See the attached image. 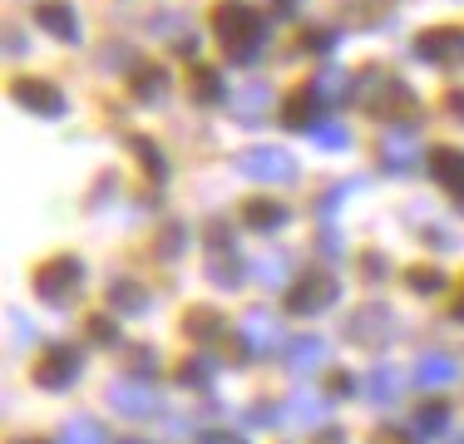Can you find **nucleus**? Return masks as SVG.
<instances>
[{
	"label": "nucleus",
	"mask_w": 464,
	"mask_h": 444,
	"mask_svg": "<svg viewBox=\"0 0 464 444\" xmlns=\"http://www.w3.org/2000/svg\"><path fill=\"white\" fill-rule=\"evenodd\" d=\"M213 35L223 40L227 60L232 64H247L262 54V15L247 5V0H223V5L213 10Z\"/></svg>",
	"instance_id": "nucleus-1"
},
{
	"label": "nucleus",
	"mask_w": 464,
	"mask_h": 444,
	"mask_svg": "<svg viewBox=\"0 0 464 444\" xmlns=\"http://www.w3.org/2000/svg\"><path fill=\"white\" fill-rule=\"evenodd\" d=\"M351 89H356V99L371 109V114H405V109L415 104L411 89H405L401 80H391L385 70H366V74H361V80L351 84Z\"/></svg>",
	"instance_id": "nucleus-2"
},
{
	"label": "nucleus",
	"mask_w": 464,
	"mask_h": 444,
	"mask_svg": "<svg viewBox=\"0 0 464 444\" xmlns=\"http://www.w3.org/2000/svg\"><path fill=\"white\" fill-rule=\"evenodd\" d=\"M80 286H84V266L74 262V257H54L40 266V282H35V292L45 296L50 306H74V296H80Z\"/></svg>",
	"instance_id": "nucleus-3"
},
{
	"label": "nucleus",
	"mask_w": 464,
	"mask_h": 444,
	"mask_svg": "<svg viewBox=\"0 0 464 444\" xmlns=\"http://www.w3.org/2000/svg\"><path fill=\"white\" fill-rule=\"evenodd\" d=\"M336 296H341V282L331 272H312V276H302V282L286 292V311L292 316H322L326 306H336Z\"/></svg>",
	"instance_id": "nucleus-4"
},
{
	"label": "nucleus",
	"mask_w": 464,
	"mask_h": 444,
	"mask_svg": "<svg viewBox=\"0 0 464 444\" xmlns=\"http://www.w3.org/2000/svg\"><path fill=\"white\" fill-rule=\"evenodd\" d=\"M242 173H247L252 183H292V178H296V163L286 159L282 149H267V143H262V149H247V153H242Z\"/></svg>",
	"instance_id": "nucleus-5"
},
{
	"label": "nucleus",
	"mask_w": 464,
	"mask_h": 444,
	"mask_svg": "<svg viewBox=\"0 0 464 444\" xmlns=\"http://www.w3.org/2000/svg\"><path fill=\"white\" fill-rule=\"evenodd\" d=\"M346 336L356 341V346H385V341L395 336V316H391V306H361L356 316L346 321Z\"/></svg>",
	"instance_id": "nucleus-6"
},
{
	"label": "nucleus",
	"mask_w": 464,
	"mask_h": 444,
	"mask_svg": "<svg viewBox=\"0 0 464 444\" xmlns=\"http://www.w3.org/2000/svg\"><path fill=\"white\" fill-rule=\"evenodd\" d=\"M80 371H84V355L80 351H74V346H54L45 361L35 365V381L45 385V391H64V385L80 381Z\"/></svg>",
	"instance_id": "nucleus-7"
},
{
	"label": "nucleus",
	"mask_w": 464,
	"mask_h": 444,
	"mask_svg": "<svg viewBox=\"0 0 464 444\" xmlns=\"http://www.w3.org/2000/svg\"><path fill=\"white\" fill-rule=\"evenodd\" d=\"M10 99H15L20 109H30V114H40V119L64 114V94H60V84H50V80H15Z\"/></svg>",
	"instance_id": "nucleus-8"
},
{
	"label": "nucleus",
	"mask_w": 464,
	"mask_h": 444,
	"mask_svg": "<svg viewBox=\"0 0 464 444\" xmlns=\"http://www.w3.org/2000/svg\"><path fill=\"white\" fill-rule=\"evenodd\" d=\"M277 346H286V341H282V321L272 316V311H247V316H242V351H247V355H267Z\"/></svg>",
	"instance_id": "nucleus-9"
},
{
	"label": "nucleus",
	"mask_w": 464,
	"mask_h": 444,
	"mask_svg": "<svg viewBox=\"0 0 464 444\" xmlns=\"http://www.w3.org/2000/svg\"><path fill=\"white\" fill-rule=\"evenodd\" d=\"M385 173H415L420 169V129H391L381 143Z\"/></svg>",
	"instance_id": "nucleus-10"
},
{
	"label": "nucleus",
	"mask_w": 464,
	"mask_h": 444,
	"mask_svg": "<svg viewBox=\"0 0 464 444\" xmlns=\"http://www.w3.org/2000/svg\"><path fill=\"white\" fill-rule=\"evenodd\" d=\"M109 405H114L124 420H143V415L159 410V400H153V391H149V385H139V381H114V385H109Z\"/></svg>",
	"instance_id": "nucleus-11"
},
{
	"label": "nucleus",
	"mask_w": 464,
	"mask_h": 444,
	"mask_svg": "<svg viewBox=\"0 0 464 444\" xmlns=\"http://www.w3.org/2000/svg\"><path fill=\"white\" fill-rule=\"evenodd\" d=\"M415 54L430 64H459L464 60V30H430V35H420Z\"/></svg>",
	"instance_id": "nucleus-12"
},
{
	"label": "nucleus",
	"mask_w": 464,
	"mask_h": 444,
	"mask_svg": "<svg viewBox=\"0 0 464 444\" xmlns=\"http://www.w3.org/2000/svg\"><path fill=\"white\" fill-rule=\"evenodd\" d=\"M35 20L50 30L54 40H70V44L80 40V15H74L70 0H40V5H35Z\"/></svg>",
	"instance_id": "nucleus-13"
},
{
	"label": "nucleus",
	"mask_w": 464,
	"mask_h": 444,
	"mask_svg": "<svg viewBox=\"0 0 464 444\" xmlns=\"http://www.w3.org/2000/svg\"><path fill=\"white\" fill-rule=\"evenodd\" d=\"M415 385H425V391H440V385H455L459 381V361L455 355H440V351H430V355H420L415 361Z\"/></svg>",
	"instance_id": "nucleus-14"
},
{
	"label": "nucleus",
	"mask_w": 464,
	"mask_h": 444,
	"mask_svg": "<svg viewBox=\"0 0 464 444\" xmlns=\"http://www.w3.org/2000/svg\"><path fill=\"white\" fill-rule=\"evenodd\" d=\"M232 109H237V124H262L267 109H272V89L262 80H247L237 94H232Z\"/></svg>",
	"instance_id": "nucleus-15"
},
{
	"label": "nucleus",
	"mask_w": 464,
	"mask_h": 444,
	"mask_svg": "<svg viewBox=\"0 0 464 444\" xmlns=\"http://www.w3.org/2000/svg\"><path fill=\"white\" fill-rule=\"evenodd\" d=\"M322 104H326V99L316 94L312 84H306L302 94H292V99H286L282 124H286V129H306V133H312V129H316V119H322Z\"/></svg>",
	"instance_id": "nucleus-16"
},
{
	"label": "nucleus",
	"mask_w": 464,
	"mask_h": 444,
	"mask_svg": "<svg viewBox=\"0 0 464 444\" xmlns=\"http://www.w3.org/2000/svg\"><path fill=\"white\" fill-rule=\"evenodd\" d=\"M282 351H286V355H282V361H286V371H296V375L316 371V365L326 361V341H322V336H292Z\"/></svg>",
	"instance_id": "nucleus-17"
},
{
	"label": "nucleus",
	"mask_w": 464,
	"mask_h": 444,
	"mask_svg": "<svg viewBox=\"0 0 464 444\" xmlns=\"http://www.w3.org/2000/svg\"><path fill=\"white\" fill-rule=\"evenodd\" d=\"M252 266L232 252V242H213V262H208V276H213L218 286H237L242 276H247Z\"/></svg>",
	"instance_id": "nucleus-18"
},
{
	"label": "nucleus",
	"mask_w": 464,
	"mask_h": 444,
	"mask_svg": "<svg viewBox=\"0 0 464 444\" xmlns=\"http://www.w3.org/2000/svg\"><path fill=\"white\" fill-rule=\"evenodd\" d=\"M401 385H405V375L395 371V365H375V371L366 375V381H361V391H366L371 405H395Z\"/></svg>",
	"instance_id": "nucleus-19"
},
{
	"label": "nucleus",
	"mask_w": 464,
	"mask_h": 444,
	"mask_svg": "<svg viewBox=\"0 0 464 444\" xmlns=\"http://www.w3.org/2000/svg\"><path fill=\"white\" fill-rule=\"evenodd\" d=\"M242 222H247L252 232H277L286 222V203H277V198H247Z\"/></svg>",
	"instance_id": "nucleus-20"
},
{
	"label": "nucleus",
	"mask_w": 464,
	"mask_h": 444,
	"mask_svg": "<svg viewBox=\"0 0 464 444\" xmlns=\"http://www.w3.org/2000/svg\"><path fill=\"white\" fill-rule=\"evenodd\" d=\"M430 169H435L440 188H450L455 198H464V153H455V149H440V153H430Z\"/></svg>",
	"instance_id": "nucleus-21"
},
{
	"label": "nucleus",
	"mask_w": 464,
	"mask_h": 444,
	"mask_svg": "<svg viewBox=\"0 0 464 444\" xmlns=\"http://www.w3.org/2000/svg\"><path fill=\"white\" fill-rule=\"evenodd\" d=\"M411 430H415V439H440L450 430V410H445V400H430V405H420L415 415H411Z\"/></svg>",
	"instance_id": "nucleus-22"
},
{
	"label": "nucleus",
	"mask_w": 464,
	"mask_h": 444,
	"mask_svg": "<svg viewBox=\"0 0 464 444\" xmlns=\"http://www.w3.org/2000/svg\"><path fill=\"white\" fill-rule=\"evenodd\" d=\"M282 420H286V425H306V430H312V425H322V420H326V400L322 395H292L282 405Z\"/></svg>",
	"instance_id": "nucleus-23"
},
{
	"label": "nucleus",
	"mask_w": 464,
	"mask_h": 444,
	"mask_svg": "<svg viewBox=\"0 0 464 444\" xmlns=\"http://www.w3.org/2000/svg\"><path fill=\"white\" fill-rule=\"evenodd\" d=\"M286 272H292V252H267V257L252 262V276H257L262 286H282Z\"/></svg>",
	"instance_id": "nucleus-24"
},
{
	"label": "nucleus",
	"mask_w": 464,
	"mask_h": 444,
	"mask_svg": "<svg viewBox=\"0 0 464 444\" xmlns=\"http://www.w3.org/2000/svg\"><path fill=\"white\" fill-rule=\"evenodd\" d=\"M129 89H134V99H143V104H159V99L169 94V74H163V70H153V64H143V70H139V80L129 84Z\"/></svg>",
	"instance_id": "nucleus-25"
},
{
	"label": "nucleus",
	"mask_w": 464,
	"mask_h": 444,
	"mask_svg": "<svg viewBox=\"0 0 464 444\" xmlns=\"http://www.w3.org/2000/svg\"><path fill=\"white\" fill-rule=\"evenodd\" d=\"M60 444H109V435H104V425H99V420L74 415L70 425H64V439Z\"/></svg>",
	"instance_id": "nucleus-26"
},
{
	"label": "nucleus",
	"mask_w": 464,
	"mask_h": 444,
	"mask_svg": "<svg viewBox=\"0 0 464 444\" xmlns=\"http://www.w3.org/2000/svg\"><path fill=\"white\" fill-rule=\"evenodd\" d=\"M213 375H218V361L213 355H193V361H183V371H179V385H213Z\"/></svg>",
	"instance_id": "nucleus-27"
},
{
	"label": "nucleus",
	"mask_w": 464,
	"mask_h": 444,
	"mask_svg": "<svg viewBox=\"0 0 464 444\" xmlns=\"http://www.w3.org/2000/svg\"><path fill=\"white\" fill-rule=\"evenodd\" d=\"M109 302H114L119 311H143L149 306V292H143L139 282H114L109 286Z\"/></svg>",
	"instance_id": "nucleus-28"
},
{
	"label": "nucleus",
	"mask_w": 464,
	"mask_h": 444,
	"mask_svg": "<svg viewBox=\"0 0 464 444\" xmlns=\"http://www.w3.org/2000/svg\"><path fill=\"white\" fill-rule=\"evenodd\" d=\"M218 331H223V321H218V311H208V306L188 311V336H193V341H213Z\"/></svg>",
	"instance_id": "nucleus-29"
},
{
	"label": "nucleus",
	"mask_w": 464,
	"mask_h": 444,
	"mask_svg": "<svg viewBox=\"0 0 464 444\" xmlns=\"http://www.w3.org/2000/svg\"><path fill=\"white\" fill-rule=\"evenodd\" d=\"M312 89L326 99V104H336V99H346L351 84H346V74H341V70H326V74H316V80H312Z\"/></svg>",
	"instance_id": "nucleus-30"
},
{
	"label": "nucleus",
	"mask_w": 464,
	"mask_h": 444,
	"mask_svg": "<svg viewBox=\"0 0 464 444\" xmlns=\"http://www.w3.org/2000/svg\"><path fill=\"white\" fill-rule=\"evenodd\" d=\"M193 99H198V104H213V99H223V74H218V70H203V74H198V84H193Z\"/></svg>",
	"instance_id": "nucleus-31"
},
{
	"label": "nucleus",
	"mask_w": 464,
	"mask_h": 444,
	"mask_svg": "<svg viewBox=\"0 0 464 444\" xmlns=\"http://www.w3.org/2000/svg\"><path fill=\"white\" fill-rule=\"evenodd\" d=\"M312 139L322 143V149H346V143H351V129H346V124H316Z\"/></svg>",
	"instance_id": "nucleus-32"
},
{
	"label": "nucleus",
	"mask_w": 464,
	"mask_h": 444,
	"mask_svg": "<svg viewBox=\"0 0 464 444\" xmlns=\"http://www.w3.org/2000/svg\"><path fill=\"white\" fill-rule=\"evenodd\" d=\"M272 420H282V405H252V410H242V425H272Z\"/></svg>",
	"instance_id": "nucleus-33"
},
{
	"label": "nucleus",
	"mask_w": 464,
	"mask_h": 444,
	"mask_svg": "<svg viewBox=\"0 0 464 444\" xmlns=\"http://www.w3.org/2000/svg\"><path fill=\"white\" fill-rule=\"evenodd\" d=\"M411 286H415V292H440V286H445V276L430 272V266H420V272H411Z\"/></svg>",
	"instance_id": "nucleus-34"
},
{
	"label": "nucleus",
	"mask_w": 464,
	"mask_h": 444,
	"mask_svg": "<svg viewBox=\"0 0 464 444\" xmlns=\"http://www.w3.org/2000/svg\"><path fill=\"white\" fill-rule=\"evenodd\" d=\"M351 188H356V183H341V188H331V193H322V203H316V213H322V217H331V213L341 208V198L351 193Z\"/></svg>",
	"instance_id": "nucleus-35"
},
{
	"label": "nucleus",
	"mask_w": 464,
	"mask_h": 444,
	"mask_svg": "<svg viewBox=\"0 0 464 444\" xmlns=\"http://www.w3.org/2000/svg\"><path fill=\"white\" fill-rule=\"evenodd\" d=\"M114 336H119V331H114V321H109V316H94V321H90V341H99V346H109Z\"/></svg>",
	"instance_id": "nucleus-36"
},
{
	"label": "nucleus",
	"mask_w": 464,
	"mask_h": 444,
	"mask_svg": "<svg viewBox=\"0 0 464 444\" xmlns=\"http://www.w3.org/2000/svg\"><path fill=\"white\" fill-rule=\"evenodd\" d=\"M10 336H15V346H30V341H35V331H30V321L20 316V311H10Z\"/></svg>",
	"instance_id": "nucleus-37"
},
{
	"label": "nucleus",
	"mask_w": 464,
	"mask_h": 444,
	"mask_svg": "<svg viewBox=\"0 0 464 444\" xmlns=\"http://www.w3.org/2000/svg\"><path fill=\"white\" fill-rule=\"evenodd\" d=\"M306 50H312V54H331V50H336V35H331V30H312V35H306Z\"/></svg>",
	"instance_id": "nucleus-38"
},
{
	"label": "nucleus",
	"mask_w": 464,
	"mask_h": 444,
	"mask_svg": "<svg viewBox=\"0 0 464 444\" xmlns=\"http://www.w3.org/2000/svg\"><path fill=\"white\" fill-rule=\"evenodd\" d=\"M198 444H252V439L247 435H227V430H203Z\"/></svg>",
	"instance_id": "nucleus-39"
},
{
	"label": "nucleus",
	"mask_w": 464,
	"mask_h": 444,
	"mask_svg": "<svg viewBox=\"0 0 464 444\" xmlns=\"http://www.w3.org/2000/svg\"><path fill=\"white\" fill-rule=\"evenodd\" d=\"M134 149L143 153V163H149V173H153V178H159V173H163V159H159V149H153V143H149V139H134Z\"/></svg>",
	"instance_id": "nucleus-40"
},
{
	"label": "nucleus",
	"mask_w": 464,
	"mask_h": 444,
	"mask_svg": "<svg viewBox=\"0 0 464 444\" xmlns=\"http://www.w3.org/2000/svg\"><path fill=\"white\" fill-rule=\"evenodd\" d=\"M159 252H163V257H179V252H183V232H179V227L163 232V247H159Z\"/></svg>",
	"instance_id": "nucleus-41"
},
{
	"label": "nucleus",
	"mask_w": 464,
	"mask_h": 444,
	"mask_svg": "<svg viewBox=\"0 0 464 444\" xmlns=\"http://www.w3.org/2000/svg\"><path fill=\"white\" fill-rule=\"evenodd\" d=\"M425 242H430V247H445V252H450V247H455L459 237H455V232H450V227H435V232H430V237H425Z\"/></svg>",
	"instance_id": "nucleus-42"
},
{
	"label": "nucleus",
	"mask_w": 464,
	"mask_h": 444,
	"mask_svg": "<svg viewBox=\"0 0 464 444\" xmlns=\"http://www.w3.org/2000/svg\"><path fill=\"white\" fill-rule=\"evenodd\" d=\"M5 54H25V35L20 30H5Z\"/></svg>",
	"instance_id": "nucleus-43"
},
{
	"label": "nucleus",
	"mask_w": 464,
	"mask_h": 444,
	"mask_svg": "<svg viewBox=\"0 0 464 444\" xmlns=\"http://www.w3.org/2000/svg\"><path fill=\"white\" fill-rule=\"evenodd\" d=\"M331 391H336V395H351V391H356V381H351V375H331Z\"/></svg>",
	"instance_id": "nucleus-44"
},
{
	"label": "nucleus",
	"mask_w": 464,
	"mask_h": 444,
	"mask_svg": "<svg viewBox=\"0 0 464 444\" xmlns=\"http://www.w3.org/2000/svg\"><path fill=\"white\" fill-rule=\"evenodd\" d=\"M375 444H415V439H405L401 430H381V435H375Z\"/></svg>",
	"instance_id": "nucleus-45"
},
{
	"label": "nucleus",
	"mask_w": 464,
	"mask_h": 444,
	"mask_svg": "<svg viewBox=\"0 0 464 444\" xmlns=\"http://www.w3.org/2000/svg\"><path fill=\"white\" fill-rule=\"evenodd\" d=\"M445 109H450V114H459V119H464V89H455V94L445 99Z\"/></svg>",
	"instance_id": "nucleus-46"
},
{
	"label": "nucleus",
	"mask_w": 464,
	"mask_h": 444,
	"mask_svg": "<svg viewBox=\"0 0 464 444\" xmlns=\"http://www.w3.org/2000/svg\"><path fill=\"white\" fill-rule=\"evenodd\" d=\"M322 252H326V257H336V252H341V237H336V232H326V237H322Z\"/></svg>",
	"instance_id": "nucleus-47"
},
{
	"label": "nucleus",
	"mask_w": 464,
	"mask_h": 444,
	"mask_svg": "<svg viewBox=\"0 0 464 444\" xmlns=\"http://www.w3.org/2000/svg\"><path fill=\"white\" fill-rule=\"evenodd\" d=\"M134 365H139L143 375H149V371H153V351H134Z\"/></svg>",
	"instance_id": "nucleus-48"
},
{
	"label": "nucleus",
	"mask_w": 464,
	"mask_h": 444,
	"mask_svg": "<svg viewBox=\"0 0 464 444\" xmlns=\"http://www.w3.org/2000/svg\"><path fill=\"white\" fill-rule=\"evenodd\" d=\"M296 5H302V0H272V10H277V15H296Z\"/></svg>",
	"instance_id": "nucleus-49"
},
{
	"label": "nucleus",
	"mask_w": 464,
	"mask_h": 444,
	"mask_svg": "<svg viewBox=\"0 0 464 444\" xmlns=\"http://www.w3.org/2000/svg\"><path fill=\"white\" fill-rule=\"evenodd\" d=\"M316 444H346V439H341V430H322V435H316Z\"/></svg>",
	"instance_id": "nucleus-50"
},
{
	"label": "nucleus",
	"mask_w": 464,
	"mask_h": 444,
	"mask_svg": "<svg viewBox=\"0 0 464 444\" xmlns=\"http://www.w3.org/2000/svg\"><path fill=\"white\" fill-rule=\"evenodd\" d=\"M450 311H455V316H459V321H464V292H459V296H455V306H450Z\"/></svg>",
	"instance_id": "nucleus-51"
},
{
	"label": "nucleus",
	"mask_w": 464,
	"mask_h": 444,
	"mask_svg": "<svg viewBox=\"0 0 464 444\" xmlns=\"http://www.w3.org/2000/svg\"><path fill=\"white\" fill-rule=\"evenodd\" d=\"M20 444H50V439H20Z\"/></svg>",
	"instance_id": "nucleus-52"
},
{
	"label": "nucleus",
	"mask_w": 464,
	"mask_h": 444,
	"mask_svg": "<svg viewBox=\"0 0 464 444\" xmlns=\"http://www.w3.org/2000/svg\"><path fill=\"white\" fill-rule=\"evenodd\" d=\"M450 444H464V435H455V439H450Z\"/></svg>",
	"instance_id": "nucleus-53"
},
{
	"label": "nucleus",
	"mask_w": 464,
	"mask_h": 444,
	"mask_svg": "<svg viewBox=\"0 0 464 444\" xmlns=\"http://www.w3.org/2000/svg\"><path fill=\"white\" fill-rule=\"evenodd\" d=\"M129 444H143V439H129Z\"/></svg>",
	"instance_id": "nucleus-54"
},
{
	"label": "nucleus",
	"mask_w": 464,
	"mask_h": 444,
	"mask_svg": "<svg viewBox=\"0 0 464 444\" xmlns=\"http://www.w3.org/2000/svg\"><path fill=\"white\" fill-rule=\"evenodd\" d=\"M459 208H464V198H459Z\"/></svg>",
	"instance_id": "nucleus-55"
}]
</instances>
